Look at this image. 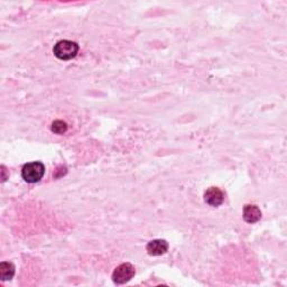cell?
<instances>
[{"instance_id":"obj_1","label":"cell","mask_w":287,"mask_h":287,"mask_svg":"<svg viewBox=\"0 0 287 287\" xmlns=\"http://www.w3.org/2000/svg\"><path fill=\"white\" fill-rule=\"evenodd\" d=\"M54 54L58 60L62 61H69L72 60L77 56L78 52V45L77 43L71 42V41H60L56 43V45L54 46Z\"/></svg>"},{"instance_id":"obj_2","label":"cell","mask_w":287,"mask_h":287,"mask_svg":"<svg viewBox=\"0 0 287 287\" xmlns=\"http://www.w3.org/2000/svg\"><path fill=\"white\" fill-rule=\"evenodd\" d=\"M45 173V166L41 162H31L24 165L22 170L23 179L28 183H36L43 178Z\"/></svg>"},{"instance_id":"obj_3","label":"cell","mask_w":287,"mask_h":287,"mask_svg":"<svg viewBox=\"0 0 287 287\" xmlns=\"http://www.w3.org/2000/svg\"><path fill=\"white\" fill-rule=\"evenodd\" d=\"M136 270L135 267L131 264H121L117 267L115 272L112 274V281L116 283V284H125L131 280V278L135 276Z\"/></svg>"},{"instance_id":"obj_4","label":"cell","mask_w":287,"mask_h":287,"mask_svg":"<svg viewBox=\"0 0 287 287\" xmlns=\"http://www.w3.org/2000/svg\"><path fill=\"white\" fill-rule=\"evenodd\" d=\"M225 200V194L218 187L208 188L204 193V201L211 207H219Z\"/></svg>"},{"instance_id":"obj_5","label":"cell","mask_w":287,"mask_h":287,"mask_svg":"<svg viewBox=\"0 0 287 287\" xmlns=\"http://www.w3.org/2000/svg\"><path fill=\"white\" fill-rule=\"evenodd\" d=\"M146 250L151 256H160V255H164L168 250V243L166 240L157 239V240L148 242Z\"/></svg>"},{"instance_id":"obj_6","label":"cell","mask_w":287,"mask_h":287,"mask_svg":"<svg viewBox=\"0 0 287 287\" xmlns=\"http://www.w3.org/2000/svg\"><path fill=\"white\" fill-rule=\"evenodd\" d=\"M261 218V212L257 206H254V204H247V206L243 208V219H245L246 222L255 223L259 221Z\"/></svg>"},{"instance_id":"obj_7","label":"cell","mask_w":287,"mask_h":287,"mask_svg":"<svg viewBox=\"0 0 287 287\" xmlns=\"http://www.w3.org/2000/svg\"><path fill=\"white\" fill-rule=\"evenodd\" d=\"M15 274V266L11 262L3 261L0 264V278L2 281L11 280Z\"/></svg>"},{"instance_id":"obj_8","label":"cell","mask_w":287,"mask_h":287,"mask_svg":"<svg viewBox=\"0 0 287 287\" xmlns=\"http://www.w3.org/2000/svg\"><path fill=\"white\" fill-rule=\"evenodd\" d=\"M51 130L54 133H57V135H62V133H65L66 130H68V124L62 120L54 121L52 126H51Z\"/></svg>"}]
</instances>
